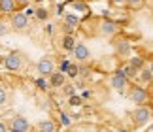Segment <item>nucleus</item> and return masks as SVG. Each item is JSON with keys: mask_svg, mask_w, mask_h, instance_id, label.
I'll return each instance as SVG.
<instances>
[{"mask_svg": "<svg viewBox=\"0 0 153 132\" xmlns=\"http://www.w3.org/2000/svg\"><path fill=\"white\" fill-rule=\"evenodd\" d=\"M38 72H40V76H51L53 74V62L49 59H42L38 62Z\"/></svg>", "mask_w": 153, "mask_h": 132, "instance_id": "obj_8", "label": "nucleus"}, {"mask_svg": "<svg viewBox=\"0 0 153 132\" xmlns=\"http://www.w3.org/2000/svg\"><path fill=\"white\" fill-rule=\"evenodd\" d=\"M111 2H114L115 6H125V4H127V0H111Z\"/></svg>", "mask_w": 153, "mask_h": 132, "instance_id": "obj_26", "label": "nucleus"}, {"mask_svg": "<svg viewBox=\"0 0 153 132\" xmlns=\"http://www.w3.org/2000/svg\"><path fill=\"white\" fill-rule=\"evenodd\" d=\"M28 128H30V125H28V121L25 117H13L10 123L11 132H28Z\"/></svg>", "mask_w": 153, "mask_h": 132, "instance_id": "obj_4", "label": "nucleus"}, {"mask_svg": "<svg viewBox=\"0 0 153 132\" xmlns=\"http://www.w3.org/2000/svg\"><path fill=\"white\" fill-rule=\"evenodd\" d=\"M131 64L138 70V68H142V66H144V61H142L140 57H132V59H131Z\"/></svg>", "mask_w": 153, "mask_h": 132, "instance_id": "obj_21", "label": "nucleus"}, {"mask_svg": "<svg viewBox=\"0 0 153 132\" xmlns=\"http://www.w3.org/2000/svg\"><path fill=\"white\" fill-rule=\"evenodd\" d=\"M17 8V2L15 0H0V13H4V15H10V13H13Z\"/></svg>", "mask_w": 153, "mask_h": 132, "instance_id": "obj_9", "label": "nucleus"}, {"mask_svg": "<svg viewBox=\"0 0 153 132\" xmlns=\"http://www.w3.org/2000/svg\"><path fill=\"white\" fill-rule=\"evenodd\" d=\"M128 98H131V102H134V104H138V106H142L148 102V93H146V89L142 87H132L131 89V94H128Z\"/></svg>", "mask_w": 153, "mask_h": 132, "instance_id": "obj_3", "label": "nucleus"}, {"mask_svg": "<svg viewBox=\"0 0 153 132\" xmlns=\"http://www.w3.org/2000/svg\"><path fill=\"white\" fill-rule=\"evenodd\" d=\"M6 98H8V94H6V91H4V89H0V104H4V102H6Z\"/></svg>", "mask_w": 153, "mask_h": 132, "instance_id": "obj_24", "label": "nucleus"}, {"mask_svg": "<svg viewBox=\"0 0 153 132\" xmlns=\"http://www.w3.org/2000/svg\"><path fill=\"white\" fill-rule=\"evenodd\" d=\"M15 2H17V4H19V6H27L28 2H30V0H15Z\"/></svg>", "mask_w": 153, "mask_h": 132, "instance_id": "obj_29", "label": "nucleus"}, {"mask_svg": "<svg viewBox=\"0 0 153 132\" xmlns=\"http://www.w3.org/2000/svg\"><path fill=\"white\" fill-rule=\"evenodd\" d=\"M78 25H79V19L76 15H64V27H66V30H74Z\"/></svg>", "mask_w": 153, "mask_h": 132, "instance_id": "obj_13", "label": "nucleus"}, {"mask_svg": "<svg viewBox=\"0 0 153 132\" xmlns=\"http://www.w3.org/2000/svg\"><path fill=\"white\" fill-rule=\"evenodd\" d=\"M149 119H151V110L146 108V106H138L136 110L132 111V121H134L136 127H144Z\"/></svg>", "mask_w": 153, "mask_h": 132, "instance_id": "obj_1", "label": "nucleus"}, {"mask_svg": "<svg viewBox=\"0 0 153 132\" xmlns=\"http://www.w3.org/2000/svg\"><path fill=\"white\" fill-rule=\"evenodd\" d=\"M11 27H13V30H25V28L28 27V17H27V13L13 11V13H11Z\"/></svg>", "mask_w": 153, "mask_h": 132, "instance_id": "obj_2", "label": "nucleus"}, {"mask_svg": "<svg viewBox=\"0 0 153 132\" xmlns=\"http://www.w3.org/2000/svg\"><path fill=\"white\" fill-rule=\"evenodd\" d=\"M79 102H81V100H79L78 96H74L72 100H70V104H74V106H78V104H79Z\"/></svg>", "mask_w": 153, "mask_h": 132, "instance_id": "obj_27", "label": "nucleus"}, {"mask_svg": "<svg viewBox=\"0 0 153 132\" xmlns=\"http://www.w3.org/2000/svg\"><path fill=\"white\" fill-rule=\"evenodd\" d=\"M140 79L146 81V83L153 81V74H151V70H149V68H148V70H142V74H140Z\"/></svg>", "mask_w": 153, "mask_h": 132, "instance_id": "obj_16", "label": "nucleus"}, {"mask_svg": "<svg viewBox=\"0 0 153 132\" xmlns=\"http://www.w3.org/2000/svg\"><path fill=\"white\" fill-rule=\"evenodd\" d=\"M34 15H36L40 21H45L49 13H48V10H44V8H38V10H34Z\"/></svg>", "mask_w": 153, "mask_h": 132, "instance_id": "obj_17", "label": "nucleus"}, {"mask_svg": "<svg viewBox=\"0 0 153 132\" xmlns=\"http://www.w3.org/2000/svg\"><path fill=\"white\" fill-rule=\"evenodd\" d=\"M128 49H131V44H128L127 40H121V44L117 45V51H119V53H127Z\"/></svg>", "mask_w": 153, "mask_h": 132, "instance_id": "obj_19", "label": "nucleus"}, {"mask_svg": "<svg viewBox=\"0 0 153 132\" xmlns=\"http://www.w3.org/2000/svg\"><path fill=\"white\" fill-rule=\"evenodd\" d=\"M4 66L8 70H19L21 68V57H19V53H10L8 57L4 59Z\"/></svg>", "mask_w": 153, "mask_h": 132, "instance_id": "obj_5", "label": "nucleus"}, {"mask_svg": "<svg viewBox=\"0 0 153 132\" xmlns=\"http://www.w3.org/2000/svg\"><path fill=\"white\" fill-rule=\"evenodd\" d=\"M36 83H38V87H40V89H45V81H44V79H38Z\"/></svg>", "mask_w": 153, "mask_h": 132, "instance_id": "obj_28", "label": "nucleus"}, {"mask_svg": "<svg viewBox=\"0 0 153 132\" xmlns=\"http://www.w3.org/2000/svg\"><path fill=\"white\" fill-rule=\"evenodd\" d=\"M38 130L40 132H57V125L53 121H49V119H45V121L38 123Z\"/></svg>", "mask_w": 153, "mask_h": 132, "instance_id": "obj_12", "label": "nucleus"}, {"mask_svg": "<svg viewBox=\"0 0 153 132\" xmlns=\"http://www.w3.org/2000/svg\"><path fill=\"white\" fill-rule=\"evenodd\" d=\"M127 4L131 6V8L138 10V8H142V6H144V0H127Z\"/></svg>", "mask_w": 153, "mask_h": 132, "instance_id": "obj_20", "label": "nucleus"}, {"mask_svg": "<svg viewBox=\"0 0 153 132\" xmlns=\"http://www.w3.org/2000/svg\"><path fill=\"white\" fill-rule=\"evenodd\" d=\"M49 83L53 87H62L64 85V74L62 72H53L49 76Z\"/></svg>", "mask_w": 153, "mask_h": 132, "instance_id": "obj_11", "label": "nucleus"}, {"mask_svg": "<svg viewBox=\"0 0 153 132\" xmlns=\"http://www.w3.org/2000/svg\"><path fill=\"white\" fill-rule=\"evenodd\" d=\"M111 85H114L117 91H125V87H127V76L123 74V72H115L114 76H111Z\"/></svg>", "mask_w": 153, "mask_h": 132, "instance_id": "obj_6", "label": "nucleus"}, {"mask_svg": "<svg viewBox=\"0 0 153 132\" xmlns=\"http://www.w3.org/2000/svg\"><path fill=\"white\" fill-rule=\"evenodd\" d=\"M36 2H44V0H36Z\"/></svg>", "mask_w": 153, "mask_h": 132, "instance_id": "obj_32", "label": "nucleus"}, {"mask_svg": "<svg viewBox=\"0 0 153 132\" xmlns=\"http://www.w3.org/2000/svg\"><path fill=\"white\" fill-rule=\"evenodd\" d=\"M6 32H8V27H6V25H4L2 21H0V36H4Z\"/></svg>", "mask_w": 153, "mask_h": 132, "instance_id": "obj_25", "label": "nucleus"}, {"mask_svg": "<svg viewBox=\"0 0 153 132\" xmlns=\"http://www.w3.org/2000/svg\"><path fill=\"white\" fill-rule=\"evenodd\" d=\"M72 8L81 11V13H87V11H89V8H87V4L83 2V0H72Z\"/></svg>", "mask_w": 153, "mask_h": 132, "instance_id": "obj_15", "label": "nucleus"}, {"mask_svg": "<svg viewBox=\"0 0 153 132\" xmlns=\"http://www.w3.org/2000/svg\"><path fill=\"white\" fill-rule=\"evenodd\" d=\"M149 70H151V74H153V62H151V66H149Z\"/></svg>", "mask_w": 153, "mask_h": 132, "instance_id": "obj_31", "label": "nucleus"}, {"mask_svg": "<svg viewBox=\"0 0 153 132\" xmlns=\"http://www.w3.org/2000/svg\"><path fill=\"white\" fill-rule=\"evenodd\" d=\"M62 47H64L66 51H74V47H76V40H74L70 34H66V36L62 38Z\"/></svg>", "mask_w": 153, "mask_h": 132, "instance_id": "obj_14", "label": "nucleus"}, {"mask_svg": "<svg viewBox=\"0 0 153 132\" xmlns=\"http://www.w3.org/2000/svg\"><path fill=\"white\" fill-rule=\"evenodd\" d=\"M74 57L78 59V61H87V59L91 57L89 47H87L85 44H76V47H74Z\"/></svg>", "mask_w": 153, "mask_h": 132, "instance_id": "obj_7", "label": "nucleus"}, {"mask_svg": "<svg viewBox=\"0 0 153 132\" xmlns=\"http://www.w3.org/2000/svg\"><path fill=\"white\" fill-rule=\"evenodd\" d=\"M115 32H117V25H115V23H111V21H102L100 23V34L111 36V34H115Z\"/></svg>", "mask_w": 153, "mask_h": 132, "instance_id": "obj_10", "label": "nucleus"}, {"mask_svg": "<svg viewBox=\"0 0 153 132\" xmlns=\"http://www.w3.org/2000/svg\"><path fill=\"white\" fill-rule=\"evenodd\" d=\"M61 123L62 125H70V119H68L66 113H61Z\"/></svg>", "mask_w": 153, "mask_h": 132, "instance_id": "obj_23", "label": "nucleus"}, {"mask_svg": "<svg viewBox=\"0 0 153 132\" xmlns=\"http://www.w3.org/2000/svg\"><path fill=\"white\" fill-rule=\"evenodd\" d=\"M149 2H151V4H153V0H149Z\"/></svg>", "mask_w": 153, "mask_h": 132, "instance_id": "obj_33", "label": "nucleus"}, {"mask_svg": "<svg viewBox=\"0 0 153 132\" xmlns=\"http://www.w3.org/2000/svg\"><path fill=\"white\" fill-rule=\"evenodd\" d=\"M121 72H123V74H125L127 77H134V76H136V68H134L132 64H128V66H125V68H123Z\"/></svg>", "mask_w": 153, "mask_h": 132, "instance_id": "obj_18", "label": "nucleus"}, {"mask_svg": "<svg viewBox=\"0 0 153 132\" xmlns=\"http://www.w3.org/2000/svg\"><path fill=\"white\" fill-rule=\"evenodd\" d=\"M66 72H68V76H70V77H76V76H78V66H74V64H68Z\"/></svg>", "mask_w": 153, "mask_h": 132, "instance_id": "obj_22", "label": "nucleus"}, {"mask_svg": "<svg viewBox=\"0 0 153 132\" xmlns=\"http://www.w3.org/2000/svg\"><path fill=\"white\" fill-rule=\"evenodd\" d=\"M0 132H8V128H6V125L0 123Z\"/></svg>", "mask_w": 153, "mask_h": 132, "instance_id": "obj_30", "label": "nucleus"}]
</instances>
